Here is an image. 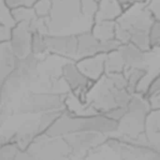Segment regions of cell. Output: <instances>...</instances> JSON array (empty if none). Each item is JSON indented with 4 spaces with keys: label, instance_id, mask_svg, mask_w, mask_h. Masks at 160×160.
<instances>
[{
    "label": "cell",
    "instance_id": "6da1fadb",
    "mask_svg": "<svg viewBox=\"0 0 160 160\" xmlns=\"http://www.w3.org/2000/svg\"><path fill=\"white\" fill-rule=\"evenodd\" d=\"M46 18L48 35H79L91 31L98 2L96 0H51Z\"/></svg>",
    "mask_w": 160,
    "mask_h": 160
},
{
    "label": "cell",
    "instance_id": "7a4b0ae2",
    "mask_svg": "<svg viewBox=\"0 0 160 160\" xmlns=\"http://www.w3.org/2000/svg\"><path fill=\"white\" fill-rule=\"evenodd\" d=\"M131 97L123 73L104 74L87 94L85 111L89 114H103L118 122Z\"/></svg>",
    "mask_w": 160,
    "mask_h": 160
},
{
    "label": "cell",
    "instance_id": "3957f363",
    "mask_svg": "<svg viewBox=\"0 0 160 160\" xmlns=\"http://www.w3.org/2000/svg\"><path fill=\"white\" fill-rule=\"evenodd\" d=\"M117 121L103 114H78L67 108L52 122L45 134L51 137H65L80 132H99L112 136L117 130Z\"/></svg>",
    "mask_w": 160,
    "mask_h": 160
},
{
    "label": "cell",
    "instance_id": "277c9868",
    "mask_svg": "<svg viewBox=\"0 0 160 160\" xmlns=\"http://www.w3.org/2000/svg\"><path fill=\"white\" fill-rule=\"evenodd\" d=\"M150 111L145 98L138 93L133 94L125 113L117 122V130L112 137L128 142L148 145L144 136V125Z\"/></svg>",
    "mask_w": 160,
    "mask_h": 160
},
{
    "label": "cell",
    "instance_id": "5b68a950",
    "mask_svg": "<svg viewBox=\"0 0 160 160\" xmlns=\"http://www.w3.org/2000/svg\"><path fill=\"white\" fill-rule=\"evenodd\" d=\"M68 95L59 92L29 93L17 110L20 114H42L66 110Z\"/></svg>",
    "mask_w": 160,
    "mask_h": 160
},
{
    "label": "cell",
    "instance_id": "8992f818",
    "mask_svg": "<svg viewBox=\"0 0 160 160\" xmlns=\"http://www.w3.org/2000/svg\"><path fill=\"white\" fill-rule=\"evenodd\" d=\"M38 160H73L70 148L63 137H51L45 133L36 138L25 149Z\"/></svg>",
    "mask_w": 160,
    "mask_h": 160
},
{
    "label": "cell",
    "instance_id": "52a82bcc",
    "mask_svg": "<svg viewBox=\"0 0 160 160\" xmlns=\"http://www.w3.org/2000/svg\"><path fill=\"white\" fill-rule=\"evenodd\" d=\"M62 112L63 111L42 113L35 120L24 122L17 131L10 135L8 141L14 142L20 150H25L36 138L45 133Z\"/></svg>",
    "mask_w": 160,
    "mask_h": 160
},
{
    "label": "cell",
    "instance_id": "ba28073f",
    "mask_svg": "<svg viewBox=\"0 0 160 160\" xmlns=\"http://www.w3.org/2000/svg\"><path fill=\"white\" fill-rule=\"evenodd\" d=\"M62 78L71 94L82 106L86 104V97L95 82L86 78L77 68L75 62L62 67Z\"/></svg>",
    "mask_w": 160,
    "mask_h": 160
},
{
    "label": "cell",
    "instance_id": "9c48e42d",
    "mask_svg": "<svg viewBox=\"0 0 160 160\" xmlns=\"http://www.w3.org/2000/svg\"><path fill=\"white\" fill-rule=\"evenodd\" d=\"M110 135L99 132H80L63 137L68 142L71 156L74 158L82 159L90 151L102 144Z\"/></svg>",
    "mask_w": 160,
    "mask_h": 160
},
{
    "label": "cell",
    "instance_id": "30bf717a",
    "mask_svg": "<svg viewBox=\"0 0 160 160\" xmlns=\"http://www.w3.org/2000/svg\"><path fill=\"white\" fill-rule=\"evenodd\" d=\"M32 35L26 22H16L10 28V35L8 40L13 55L17 58H22L31 52Z\"/></svg>",
    "mask_w": 160,
    "mask_h": 160
},
{
    "label": "cell",
    "instance_id": "8fae6325",
    "mask_svg": "<svg viewBox=\"0 0 160 160\" xmlns=\"http://www.w3.org/2000/svg\"><path fill=\"white\" fill-rule=\"evenodd\" d=\"M47 52L76 61L77 35H45Z\"/></svg>",
    "mask_w": 160,
    "mask_h": 160
},
{
    "label": "cell",
    "instance_id": "7c38bea8",
    "mask_svg": "<svg viewBox=\"0 0 160 160\" xmlns=\"http://www.w3.org/2000/svg\"><path fill=\"white\" fill-rule=\"evenodd\" d=\"M114 138V137H113ZM116 140V145L121 160H160L159 151L149 145L128 142Z\"/></svg>",
    "mask_w": 160,
    "mask_h": 160
},
{
    "label": "cell",
    "instance_id": "4fadbf2b",
    "mask_svg": "<svg viewBox=\"0 0 160 160\" xmlns=\"http://www.w3.org/2000/svg\"><path fill=\"white\" fill-rule=\"evenodd\" d=\"M106 53H98L75 61L79 70L93 82H98L105 74Z\"/></svg>",
    "mask_w": 160,
    "mask_h": 160
},
{
    "label": "cell",
    "instance_id": "5bb4252c",
    "mask_svg": "<svg viewBox=\"0 0 160 160\" xmlns=\"http://www.w3.org/2000/svg\"><path fill=\"white\" fill-rule=\"evenodd\" d=\"M103 53L102 41L98 39L91 31L77 35V54L76 61L82 58Z\"/></svg>",
    "mask_w": 160,
    "mask_h": 160
},
{
    "label": "cell",
    "instance_id": "9a60e30c",
    "mask_svg": "<svg viewBox=\"0 0 160 160\" xmlns=\"http://www.w3.org/2000/svg\"><path fill=\"white\" fill-rule=\"evenodd\" d=\"M117 52L126 68H143L148 69V66H145V63L148 60L147 54L150 52H142L131 43L121 44Z\"/></svg>",
    "mask_w": 160,
    "mask_h": 160
},
{
    "label": "cell",
    "instance_id": "2e32d148",
    "mask_svg": "<svg viewBox=\"0 0 160 160\" xmlns=\"http://www.w3.org/2000/svg\"><path fill=\"white\" fill-rule=\"evenodd\" d=\"M144 136L149 146L159 151L160 110H151L145 119Z\"/></svg>",
    "mask_w": 160,
    "mask_h": 160
},
{
    "label": "cell",
    "instance_id": "e0dca14e",
    "mask_svg": "<svg viewBox=\"0 0 160 160\" xmlns=\"http://www.w3.org/2000/svg\"><path fill=\"white\" fill-rule=\"evenodd\" d=\"M82 160H121L116 140L110 136L102 144L90 151Z\"/></svg>",
    "mask_w": 160,
    "mask_h": 160
},
{
    "label": "cell",
    "instance_id": "ac0fdd59",
    "mask_svg": "<svg viewBox=\"0 0 160 160\" xmlns=\"http://www.w3.org/2000/svg\"><path fill=\"white\" fill-rule=\"evenodd\" d=\"M124 12L123 7L117 0H99L95 16V22L102 21L116 22Z\"/></svg>",
    "mask_w": 160,
    "mask_h": 160
},
{
    "label": "cell",
    "instance_id": "d6986e66",
    "mask_svg": "<svg viewBox=\"0 0 160 160\" xmlns=\"http://www.w3.org/2000/svg\"><path fill=\"white\" fill-rule=\"evenodd\" d=\"M17 58L13 55L8 42L0 43V89L7 77L15 68Z\"/></svg>",
    "mask_w": 160,
    "mask_h": 160
},
{
    "label": "cell",
    "instance_id": "ffe728a7",
    "mask_svg": "<svg viewBox=\"0 0 160 160\" xmlns=\"http://www.w3.org/2000/svg\"><path fill=\"white\" fill-rule=\"evenodd\" d=\"M116 22L112 21L96 22L91 29L92 34L99 40H110L115 38Z\"/></svg>",
    "mask_w": 160,
    "mask_h": 160
},
{
    "label": "cell",
    "instance_id": "44dd1931",
    "mask_svg": "<svg viewBox=\"0 0 160 160\" xmlns=\"http://www.w3.org/2000/svg\"><path fill=\"white\" fill-rule=\"evenodd\" d=\"M148 72V69L143 68H125L123 74L127 82L128 91L131 95L136 93V88L139 82Z\"/></svg>",
    "mask_w": 160,
    "mask_h": 160
},
{
    "label": "cell",
    "instance_id": "7402d4cb",
    "mask_svg": "<svg viewBox=\"0 0 160 160\" xmlns=\"http://www.w3.org/2000/svg\"><path fill=\"white\" fill-rule=\"evenodd\" d=\"M125 68H126L125 64L117 51H114L106 54L105 74L123 73Z\"/></svg>",
    "mask_w": 160,
    "mask_h": 160
},
{
    "label": "cell",
    "instance_id": "603a6c76",
    "mask_svg": "<svg viewBox=\"0 0 160 160\" xmlns=\"http://www.w3.org/2000/svg\"><path fill=\"white\" fill-rule=\"evenodd\" d=\"M31 52L35 53L36 55L43 54L47 52V47H46V40H45V35L36 32L32 35V40H31Z\"/></svg>",
    "mask_w": 160,
    "mask_h": 160
},
{
    "label": "cell",
    "instance_id": "cb8c5ba5",
    "mask_svg": "<svg viewBox=\"0 0 160 160\" xmlns=\"http://www.w3.org/2000/svg\"><path fill=\"white\" fill-rule=\"evenodd\" d=\"M151 51L158 50L160 44V20H155L148 31Z\"/></svg>",
    "mask_w": 160,
    "mask_h": 160
},
{
    "label": "cell",
    "instance_id": "d4e9b609",
    "mask_svg": "<svg viewBox=\"0 0 160 160\" xmlns=\"http://www.w3.org/2000/svg\"><path fill=\"white\" fill-rule=\"evenodd\" d=\"M18 146L12 142H7L0 146V160H15L19 152Z\"/></svg>",
    "mask_w": 160,
    "mask_h": 160
},
{
    "label": "cell",
    "instance_id": "484cf974",
    "mask_svg": "<svg viewBox=\"0 0 160 160\" xmlns=\"http://www.w3.org/2000/svg\"><path fill=\"white\" fill-rule=\"evenodd\" d=\"M51 6H52L51 0H38L33 5L32 8L38 17L46 19L50 13Z\"/></svg>",
    "mask_w": 160,
    "mask_h": 160
},
{
    "label": "cell",
    "instance_id": "4316f807",
    "mask_svg": "<svg viewBox=\"0 0 160 160\" xmlns=\"http://www.w3.org/2000/svg\"><path fill=\"white\" fill-rule=\"evenodd\" d=\"M0 23L9 28L15 25V22L10 14V9L8 8L4 0H0Z\"/></svg>",
    "mask_w": 160,
    "mask_h": 160
},
{
    "label": "cell",
    "instance_id": "83f0119b",
    "mask_svg": "<svg viewBox=\"0 0 160 160\" xmlns=\"http://www.w3.org/2000/svg\"><path fill=\"white\" fill-rule=\"evenodd\" d=\"M9 9L17 8H31L38 0H4Z\"/></svg>",
    "mask_w": 160,
    "mask_h": 160
},
{
    "label": "cell",
    "instance_id": "f1b7e54d",
    "mask_svg": "<svg viewBox=\"0 0 160 160\" xmlns=\"http://www.w3.org/2000/svg\"><path fill=\"white\" fill-rule=\"evenodd\" d=\"M120 5L123 7L125 12L131 8H133L136 5H142V4H146V0H117Z\"/></svg>",
    "mask_w": 160,
    "mask_h": 160
},
{
    "label": "cell",
    "instance_id": "f546056e",
    "mask_svg": "<svg viewBox=\"0 0 160 160\" xmlns=\"http://www.w3.org/2000/svg\"><path fill=\"white\" fill-rule=\"evenodd\" d=\"M10 35V28L0 23V43L8 41Z\"/></svg>",
    "mask_w": 160,
    "mask_h": 160
},
{
    "label": "cell",
    "instance_id": "4dcf8cb0",
    "mask_svg": "<svg viewBox=\"0 0 160 160\" xmlns=\"http://www.w3.org/2000/svg\"><path fill=\"white\" fill-rule=\"evenodd\" d=\"M15 160H38L25 150H19Z\"/></svg>",
    "mask_w": 160,
    "mask_h": 160
},
{
    "label": "cell",
    "instance_id": "1f68e13d",
    "mask_svg": "<svg viewBox=\"0 0 160 160\" xmlns=\"http://www.w3.org/2000/svg\"><path fill=\"white\" fill-rule=\"evenodd\" d=\"M96 1H97V2H98V1H99V0H96Z\"/></svg>",
    "mask_w": 160,
    "mask_h": 160
}]
</instances>
